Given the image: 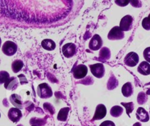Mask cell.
Here are the masks:
<instances>
[{
	"instance_id": "4",
	"label": "cell",
	"mask_w": 150,
	"mask_h": 126,
	"mask_svg": "<svg viewBox=\"0 0 150 126\" xmlns=\"http://www.w3.org/2000/svg\"><path fill=\"white\" fill-rule=\"evenodd\" d=\"M125 38L124 32L121 29L120 26H114L110 30L108 35V38L111 40H122Z\"/></svg>"
},
{
	"instance_id": "23",
	"label": "cell",
	"mask_w": 150,
	"mask_h": 126,
	"mask_svg": "<svg viewBox=\"0 0 150 126\" xmlns=\"http://www.w3.org/2000/svg\"><path fill=\"white\" fill-rule=\"evenodd\" d=\"M142 26L146 30H150V14L142 21Z\"/></svg>"
},
{
	"instance_id": "6",
	"label": "cell",
	"mask_w": 150,
	"mask_h": 126,
	"mask_svg": "<svg viewBox=\"0 0 150 126\" xmlns=\"http://www.w3.org/2000/svg\"><path fill=\"white\" fill-rule=\"evenodd\" d=\"M62 51L64 57L67 58H70L76 54V46L75 44L69 42L63 45L62 48Z\"/></svg>"
},
{
	"instance_id": "7",
	"label": "cell",
	"mask_w": 150,
	"mask_h": 126,
	"mask_svg": "<svg viewBox=\"0 0 150 126\" xmlns=\"http://www.w3.org/2000/svg\"><path fill=\"white\" fill-rule=\"evenodd\" d=\"M133 17L131 16H130V15H127V16H124L121 19L120 27L121 28V29L123 32L130 30L132 29V27H133Z\"/></svg>"
},
{
	"instance_id": "9",
	"label": "cell",
	"mask_w": 150,
	"mask_h": 126,
	"mask_svg": "<svg viewBox=\"0 0 150 126\" xmlns=\"http://www.w3.org/2000/svg\"><path fill=\"white\" fill-rule=\"evenodd\" d=\"M102 45L103 40L101 37L98 35H95L89 42V48L92 51H98L102 47Z\"/></svg>"
},
{
	"instance_id": "1",
	"label": "cell",
	"mask_w": 150,
	"mask_h": 126,
	"mask_svg": "<svg viewBox=\"0 0 150 126\" xmlns=\"http://www.w3.org/2000/svg\"><path fill=\"white\" fill-rule=\"evenodd\" d=\"M37 92H38V96L40 98H42V99L49 98L53 95V92L51 86L46 83L40 84L38 86Z\"/></svg>"
},
{
	"instance_id": "30",
	"label": "cell",
	"mask_w": 150,
	"mask_h": 126,
	"mask_svg": "<svg viewBox=\"0 0 150 126\" xmlns=\"http://www.w3.org/2000/svg\"><path fill=\"white\" fill-rule=\"evenodd\" d=\"M17 126H23V125L20 124V125H17Z\"/></svg>"
},
{
	"instance_id": "29",
	"label": "cell",
	"mask_w": 150,
	"mask_h": 126,
	"mask_svg": "<svg viewBox=\"0 0 150 126\" xmlns=\"http://www.w3.org/2000/svg\"><path fill=\"white\" fill-rule=\"evenodd\" d=\"M133 126H142V124H141V122H136Z\"/></svg>"
},
{
	"instance_id": "5",
	"label": "cell",
	"mask_w": 150,
	"mask_h": 126,
	"mask_svg": "<svg viewBox=\"0 0 150 126\" xmlns=\"http://www.w3.org/2000/svg\"><path fill=\"white\" fill-rule=\"evenodd\" d=\"M139 62V57L136 52H130L125 56L124 63L129 67H135Z\"/></svg>"
},
{
	"instance_id": "20",
	"label": "cell",
	"mask_w": 150,
	"mask_h": 126,
	"mask_svg": "<svg viewBox=\"0 0 150 126\" xmlns=\"http://www.w3.org/2000/svg\"><path fill=\"white\" fill-rule=\"evenodd\" d=\"M123 108L120 105H114L110 110V114L114 117H119L122 114Z\"/></svg>"
},
{
	"instance_id": "24",
	"label": "cell",
	"mask_w": 150,
	"mask_h": 126,
	"mask_svg": "<svg viewBox=\"0 0 150 126\" xmlns=\"http://www.w3.org/2000/svg\"><path fill=\"white\" fill-rule=\"evenodd\" d=\"M10 79V75H9V73L7 72L1 71V73H0V81H1V84L5 83Z\"/></svg>"
},
{
	"instance_id": "10",
	"label": "cell",
	"mask_w": 150,
	"mask_h": 126,
	"mask_svg": "<svg viewBox=\"0 0 150 126\" xmlns=\"http://www.w3.org/2000/svg\"><path fill=\"white\" fill-rule=\"evenodd\" d=\"M106 108L103 104H98L96 107L95 115H94L92 120H102L103 118L106 115Z\"/></svg>"
},
{
	"instance_id": "16",
	"label": "cell",
	"mask_w": 150,
	"mask_h": 126,
	"mask_svg": "<svg viewBox=\"0 0 150 126\" xmlns=\"http://www.w3.org/2000/svg\"><path fill=\"white\" fill-rule=\"evenodd\" d=\"M42 48L47 51H53L56 48V43L51 39H45L41 42Z\"/></svg>"
},
{
	"instance_id": "27",
	"label": "cell",
	"mask_w": 150,
	"mask_h": 126,
	"mask_svg": "<svg viewBox=\"0 0 150 126\" xmlns=\"http://www.w3.org/2000/svg\"><path fill=\"white\" fill-rule=\"evenodd\" d=\"M144 57L147 62L150 63V47H148L144 51Z\"/></svg>"
},
{
	"instance_id": "13",
	"label": "cell",
	"mask_w": 150,
	"mask_h": 126,
	"mask_svg": "<svg viewBox=\"0 0 150 126\" xmlns=\"http://www.w3.org/2000/svg\"><path fill=\"white\" fill-rule=\"evenodd\" d=\"M138 72L144 76L150 74V64L146 61L142 62L138 67Z\"/></svg>"
},
{
	"instance_id": "31",
	"label": "cell",
	"mask_w": 150,
	"mask_h": 126,
	"mask_svg": "<svg viewBox=\"0 0 150 126\" xmlns=\"http://www.w3.org/2000/svg\"><path fill=\"white\" fill-rule=\"evenodd\" d=\"M32 126H37V125H32Z\"/></svg>"
},
{
	"instance_id": "25",
	"label": "cell",
	"mask_w": 150,
	"mask_h": 126,
	"mask_svg": "<svg viewBox=\"0 0 150 126\" xmlns=\"http://www.w3.org/2000/svg\"><path fill=\"white\" fill-rule=\"evenodd\" d=\"M138 103L139 104H144V103L146 102L147 101V96L146 95V94L144 92H141L138 95Z\"/></svg>"
},
{
	"instance_id": "17",
	"label": "cell",
	"mask_w": 150,
	"mask_h": 126,
	"mask_svg": "<svg viewBox=\"0 0 150 126\" xmlns=\"http://www.w3.org/2000/svg\"><path fill=\"white\" fill-rule=\"evenodd\" d=\"M111 57V51L108 48L103 47L100 49L99 53V59L103 62L108 60Z\"/></svg>"
},
{
	"instance_id": "14",
	"label": "cell",
	"mask_w": 150,
	"mask_h": 126,
	"mask_svg": "<svg viewBox=\"0 0 150 126\" xmlns=\"http://www.w3.org/2000/svg\"><path fill=\"white\" fill-rule=\"evenodd\" d=\"M10 102L12 103L14 106H16L17 108H23V102H22L21 98L20 95H17V94H13V95L10 96Z\"/></svg>"
},
{
	"instance_id": "19",
	"label": "cell",
	"mask_w": 150,
	"mask_h": 126,
	"mask_svg": "<svg viewBox=\"0 0 150 126\" xmlns=\"http://www.w3.org/2000/svg\"><path fill=\"white\" fill-rule=\"evenodd\" d=\"M69 111H70V108L69 107H65V108H61L60 111H59L58 116H57V120L62 122L66 121L67 119V115H68Z\"/></svg>"
},
{
	"instance_id": "32",
	"label": "cell",
	"mask_w": 150,
	"mask_h": 126,
	"mask_svg": "<svg viewBox=\"0 0 150 126\" xmlns=\"http://www.w3.org/2000/svg\"><path fill=\"white\" fill-rule=\"evenodd\" d=\"M149 113H150V111H149Z\"/></svg>"
},
{
	"instance_id": "22",
	"label": "cell",
	"mask_w": 150,
	"mask_h": 126,
	"mask_svg": "<svg viewBox=\"0 0 150 126\" xmlns=\"http://www.w3.org/2000/svg\"><path fill=\"white\" fill-rule=\"evenodd\" d=\"M122 105L126 108V112L128 116H130V113L133 112V109H134V104L133 102H129V103H121Z\"/></svg>"
},
{
	"instance_id": "11",
	"label": "cell",
	"mask_w": 150,
	"mask_h": 126,
	"mask_svg": "<svg viewBox=\"0 0 150 126\" xmlns=\"http://www.w3.org/2000/svg\"><path fill=\"white\" fill-rule=\"evenodd\" d=\"M8 117L13 122H17L22 117V113L19 108H11L8 111Z\"/></svg>"
},
{
	"instance_id": "26",
	"label": "cell",
	"mask_w": 150,
	"mask_h": 126,
	"mask_svg": "<svg viewBox=\"0 0 150 126\" xmlns=\"http://www.w3.org/2000/svg\"><path fill=\"white\" fill-rule=\"evenodd\" d=\"M44 108L45 109V111L49 112L51 114H54L55 112V110H54V106L51 105V103H45L43 105Z\"/></svg>"
},
{
	"instance_id": "12",
	"label": "cell",
	"mask_w": 150,
	"mask_h": 126,
	"mask_svg": "<svg viewBox=\"0 0 150 126\" xmlns=\"http://www.w3.org/2000/svg\"><path fill=\"white\" fill-rule=\"evenodd\" d=\"M136 115L138 120L141 122H146L149 120V113L142 107H139L138 108L137 111H136Z\"/></svg>"
},
{
	"instance_id": "28",
	"label": "cell",
	"mask_w": 150,
	"mask_h": 126,
	"mask_svg": "<svg viewBox=\"0 0 150 126\" xmlns=\"http://www.w3.org/2000/svg\"><path fill=\"white\" fill-rule=\"evenodd\" d=\"M100 126H116V125L112 121H110V120H106V121L103 122L100 125Z\"/></svg>"
},
{
	"instance_id": "21",
	"label": "cell",
	"mask_w": 150,
	"mask_h": 126,
	"mask_svg": "<svg viewBox=\"0 0 150 126\" xmlns=\"http://www.w3.org/2000/svg\"><path fill=\"white\" fill-rule=\"evenodd\" d=\"M23 67V63L21 59H16L12 63V70L16 73L20 71Z\"/></svg>"
},
{
	"instance_id": "8",
	"label": "cell",
	"mask_w": 150,
	"mask_h": 126,
	"mask_svg": "<svg viewBox=\"0 0 150 126\" xmlns=\"http://www.w3.org/2000/svg\"><path fill=\"white\" fill-rule=\"evenodd\" d=\"M88 69L85 64H79L73 70V76L76 79H83L87 75Z\"/></svg>"
},
{
	"instance_id": "15",
	"label": "cell",
	"mask_w": 150,
	"mask_h": 126,
	"mask_svg": "<svg viewBox=\"0 0 150 126\" xmlns=\"http://www.w3.org/2000/svg\"><path fill=\"white\" fill-rule=\"evenodd\" d=\"M122 93L125 97H130L133 93V87L130 82H127L122 87Z\"/></svg>"
},
{
	"instance_id": "3",
	"label": "cell",
	"mask_w": 150,
	"mask_h": 126,
	"mask_svg": "<svg viewBox=\"0 0 150 126\" xmlns=\"http://www.w3.org/2000/svg\"><path fill=\"white\" fill-rule=\"evenodd\" d=\"M89 68H90L92 75L96 78H98V79L103 78L105 75V67L102 63L90 64Z\"/></svg>"
},
{
	"instance_id": "2",
	"label": "cell",
	"mask_w": 150,
	"mask_h": 126,
	"mask_svg": "<svg viewBox=\"0 0 150 126\" xmlns=\"http://www.w3.org/2000/svg\"><path fill=\"white\" fill-rule=\"evenodd\" d=\"M17 50L18 45L14 42H12V41H6L3 44L2 48H1V51H3V53L5 55L9 56V57L14 55L17 52Z\"/></svg>"
},
{
	"instance_id": "18",
	"label": "cell",
	"mask_w": 150,
	"mask_h": 126,
	"mask_svg": "<svg viewBox=\"0 0 150 126\" xmlns=\"http://www.w3.org/2000/svg\"><path fill=\"white\" fill-rule=\"evenodd\" d=\"M18 85V79L16 77H12L9 79L7 81L4 83V87L7 89H10V90H13V89H16Z\"/></svg>"
}]
</instances>
